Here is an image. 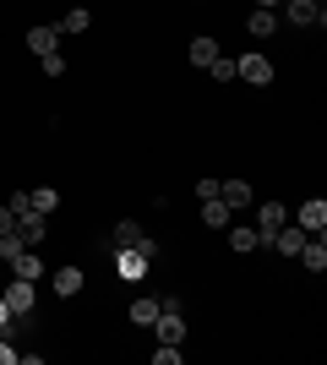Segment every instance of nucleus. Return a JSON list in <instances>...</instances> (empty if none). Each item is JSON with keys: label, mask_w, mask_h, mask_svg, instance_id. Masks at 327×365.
Masks as SVG:
<instances>
[{"label": "nucleus", "mask_w": 327, "mask_h": 365, "mask_svg": "<svg viewBox=\"0 0 327 365\" xmlns=\"http://www.w3.org/2000/svg\"><path fill=\"white\" fill-rule=\"evenodd\" d=\"M120 245H131V251H142V257H158V240H153V235H142L137 218H120V224H115V235H109V251H120Z\"/></svg>", "instance_id": "f03ea898"}, {"label": "nucleus", "mask_w": 327, "mask_h": 365, "mask_svg": "<svg viewBox=\"0 0 327 365\" xmlns=\"http://www.w3.org/2000/svg\"><path fill=\"white\" fill-rule=\"evenodd\" d=\"M218 202H224L229 213H240V207H251V202H256V191H251V180L229 175V180H218Z\"/></svg>", "instance_id": "39448f33"}, {"label": "nucleus", "mask_w": 327, "mask_h": 365, "mask_svg": "<svg viewBox=\"0 0 327 365\" xmlns=\"http://www.w3.org/2000/svg\"><path fill=\"white\" fill-rule=\"evenodd\" d=\"M153 333H158V344H186V311H180V300H158Z\"/></svg>", "instance_id": "f257e3e1"}, {"label": "nucleus", "mask_w": 327, "mask_h": 365, "mask_svg": "<svg viewBox=\"0 0 327 365\" xmlns=\"http://www.w3.org/2000/svg\"><path fill=\"white\" fill-rule=\"evenodd\" d=\"M0 235H16V213L11 207H0Z\"/></svg>", "instance_id": "bb28decb"}, {"label": "nucleus", "mask_w": 327, "mask_h": 365, "mask_svg": "<svg viewBox=\"0 0 327 365\" xmlns=\"http://www.w3.org/2000/svg\"><path fill=\"white\" fill-rule=\"evenodd\" d=\"M44 273H49V267H44V257H38L33 245H22V251L11 257V278H33V284H38Z\"/></svg>", "instance_id": "6e6552de"}, {"label": "nucleus", "mask_w": 327, "mask_h": 365, "mask_svg": "<svg viewBox=\"0 0 327 365\" xmlns=\"http://www.w3.org/2000/svg\"><path fill=\"white\" fill-rule=\"evenodd\" d=\"M256 6H267V11H273V6H279V0H256Z\"/></svg>", "instance_id": "c756f323"}, {"label": "nucleus", "mask_w": 327, "mask_h": 365, "mask_svg": "<svg viewBox=\"0 0 327 365\" xmlns=\"http://www.w3.org/2000/svg\"><path fill=\"white\" fill-rule=\"evenodd\" d=\"M125 317L137 322V327H153V317H158V300H147V294H142V300H131V305H125Z\"/></svg>", "instance_id": "a211bd4d"}, {"label": "nucleus", "mask_w": 327, "mask_h": 365, "mask_svg": "<svg viewBox=\"0 0 327 365\" xmlns=\"http://www.w3.org/2000/svg\"><path fill=\"white\" fill-rule=\"evenodd\" d=\"M300 262H306L311 273H322V267H327V245H322V235H311V240L300 245Z\"/></svg>", "instance_id": "f3484780"}, {"label": "nucleus", "mask_w": 327, "mask_h": 365, "mask_svg": "<svg viewBox=\"0 0 327 365\" xmlns=\"http://www.w3.org/2000/svg\"><path fill=\"white\" fill-rule=\"evenodd\" d=\"M202 224H207V229H229V224H234V213H229V207H224L218 197H202Z\"/></svg>", "instance_id": "4468645a"}, {"label": "nucleus", "mask_w": 327, "mask_h": 365, "mask_svg": "<svg viewBox=\"0 0 327 365\" xmlns=\"http://www.w3.org/2000/svg\"><path fill=\"white\" fill-rule=\"evenodd\" d=\"M207 71H213V82H234V61H229V55H213Z\"/></svg>", "instance_id": "5701e85b"}, {"label": "nucleus", "mask_w": 327, "mask_h": 365, "mask_svg": "<svg viewBox=\"0 0 327 365\" xmlns=\"http://www.w3.org/2000/svg\"><path fill=\"white\" fill-rule=\"evenodd\" d=\"M88 22H93V16L82 11V6H71V11L61 16V38H66V33H88Z\"/></svg>", "instance_id": "412c9836"}, {"label": "nucleus", "mask_w": 327, "mask_h": 365, "mask_svg": "<svg viewBox=\"0 0 327 365\" xmlns=\"http://www.w3.org/2000/svg\"><path fill=\"white\" fill-rule=\"evenodd\" d=\"M234 76H240V82H251V88H267V82H273V61H267L262 49H251V55H240V61H234Z\"/></svg>", "instance_id": "20e7f679"}, {"label": "nucleus", "mask_w": 327, "mask_h": 365, "mask_svg": "<svg viewBox=\"0 0 327 365\" xmlns=\"http://www.w3.org/2000/svg\"><path fill=\"white\" fill-rule=\"evenodd\" d=\"M229 245L240 251V257H251V251H262V240H256V229H251V224H229Z\"/></svg>", "instance_id": "dca6fc26"}, {"label": "nucleus", "mask_w": 327, "mask_h": 365, "mask_svg": "<svg viewBox=\"0 0 327 365\" xmlns=\"http://www.w3.org/2000/svg\"><path fill=\"white\" fill-rule=\"evenodd\" d=\"M251 207H256V240L262 245H273V235H279L284 224H289V207H284V202H251Z\"/></svg>", "instance_id": "7ed1b4c3"}, {"label": "nucleus", "mask_w": 327, "mask_h": 365, "mask_svg": "<svg viewBox=\"0 0 327 365\" xmlns=\"http://www.w3.org/2000/svg\"><path fill=\"white\" fill-rule=\"evenodd\" d=\"M6 207H11V213H28L33 197H28V191H11V202H6Z\"/></svg>", "instance_id": "a878e982"}, {"label": "nucleus", "mask_w": 327, "mask_h": 365, "mask_svg": "<svg viewBox=\"0 0 327 365\" xmlns=\"http://www.w3.org/2000/svg\"><path fill=\"white\" fill-rule=\"evenodd\" d=\"M28 197H33V213H55V207H61V197H55L49 185H38V191H28Z\"/></svg>", "instance_id": "4be33fe9"}, {"label": "nucleus", "mask_w": 327, "mask_h": 365, "mask_svg": "<svg viewBox=\"0 0 327 365\" xmlns=\"http://www.w3.org/2000/svg\"><path fill=\"white\" fill-rule=\"evenodd\" d=\"M153 365H180V344H158V349H153Z\"/></svg>", "instance_id": "393cba45"}, {"label": "nucleus", "mask_w": 327, "mask_h": 365, "mask_svg": "<svg viewBox=\"0 0 327 365\" xmlns=\"http://www.w3.org/2000/svg\"><path fill=\"white\" fill-rule=\"evenodd\" d=\"M33 300H38V294H33V278H11V289H6V305H11V317H28Z\"/></svg>", "instance_id": "9d476101"}, {"label": "nucleus", "mask_w": 327, "mask_h": 365, "mask_svg": "<svg viewBox=\"0 0 327 365\" xmlns=\"http://www.w3.org/2000/svg\"><path fill=\"white\" fill-rule=\"evenodd\" d=\"M82 284H88V278H82V267H71V262H66V267H55V294H61V300H77Z\"/></svg>", "instance_id": "9b49d317"}, {"label": "nucleus", "mask_w": 327, "mask_h": 365, "mask_svg": "<svg viewBox=\"0 0 327 365\" xmlns=\"http://www.w3.org/2000/svg\"><path fill=\"white\" fill-rule=\"evenodd\" d=\"M311 240V235H306V229L295 224V218H289V224L279 229V235H273V251H279V257H300V245Z\"/></svg>", "instance_id": "1a4fd4ad"}, {"label": "nucleus", "mask_w": 327, "mask_h": 365, "mask_svg": "<svg viewBox=\"0 0 327 365\" xmlns=\"http://www.w3.org/2000/svg\"><path fill=\"white\" fill-rule=\"evenodd\" d=\"M186 55H191V66H202V71H207V61L218 55V38H207V33H202V38H191Z\"/></svg>", "instance_id": "aec40b11"}, {"label": "nucleus", "mask_w": 327, "mask_h": 365, "mask_svg": "<svg viewBox=\"0 0 327 365\" xmlns=\"http://www.w3.org/2000/svg\"><path fill=\"white\" fill-rule=\"evenodd\" d=\"M284 16H289L295 28H322V22H327L322 0H284Z\"/></svg>", "instance_id": "423d86ee"}, {"label": "nucleus", "mask_w": 327, "mask_h": 365, "mask_svg": "<svg viewBox=\"0 0 327 365\" xmlns=\"http://www.w3.org/2000/svg\"><path fill=\"white\" fill-rule=\"evenodd\" d=\"M55 44H61V28H33L28 33V49H33V55H49Z\"/></svg>", "instance_id": "6ab92c4d"}, {"label": "nucleus", "mask_w": 327, "mask_h": 365, "mask_svg": "<svg viewBox=\"0 0 327 365\" xmlns=\"http://www.w3.org/2000/svg\"><path fill=\"white\" fill-rule=\"evenodd\" d=\"M11 327V305H6V294H0V333Z\"/></svg>", "instance_id": "c85d7f7f"}, {"label": "nucleus", "mask_w": 327, "mask_h": 365, "mask_svg": "<svg viewBox=\"0 0 327 365\" xmlns=\"http://www.w3.org/2000/svg\"><path fill=\"white\" fill-rule=\"evenodd\" d=\"M246 33H251V38H273V33H279V16L267 11V6H256L251 22H246Z\"/></svg>", "instance_id": "2eb2a0df"}, {"label": "nucleus", "mask_w": 327, "mask_h": 365, "mask_svg": "<svg viewBox=\"0 0 327 365\" xmlns=\"http://www.w3.org/2000/svg\"><path fill=\"white\" fill-rule=\"evenodd\" d=\"M289 218H295L306 235H322V229H327V202H322V197H311V202H300Z\"/></svg>", "instance_id": "0eeeda50"}, {"label": "nucleus", "mask_w": 327, "mask_h": 365, "mask_svg": "<svg viewBox=\"0 0 327 365\" xmlns=\"http://www.w3.org/2000/svg\"><path fill=\"white\" fill-rule=\"evenodd\" d=\"M44 213H33V207H28V213H16V235H22V245H38V240H44Z\"/></svg>", "instance_id": "f8f14e48"}, {"label": "nucleus", "mask_w": 327, "mask_h": 365, "mask_svg": "<svg viewBox=\"0 0 327 365\" xmlns=\"http://www.w3.org/2000/svg\"><path fill=\"white\" fill-rule=\"evenodd\" d=\"M11 360H22V354H16L11 344H6V338H0V365H11Z\"/></svg>", "instance_id": "cd10ccee"}, {"label": "nucleus", "mask_w": 327, "mask_h": 365, "mask_svg": "<svg viewBox=\"0 0 327 365\" xmlns=\"http://www.w3.org/2000/svg\"><path fill=\"white\" fill-rule=\"evenodd\" d=\"M38 66H44V76H66V61H61V49H49V55H38Z\"/></svg>", "instance_id": "b1692460"}, {"label": "nucleus", "mask_w": 327, "mask_h": 365, "mask_svg": "<svg viewBox=\"0 0 327 365\" xmlns=\"http://www.w3.org/2000/svg\"><path fill=\"white\" fill-rule=\"evenodd\" d=\"M147 262H153V257H142V251H131V245H120V251H115L120 278H142V273H147Z\"/></svg>", "instance_id": "ddd939ff"}]
</instances>
